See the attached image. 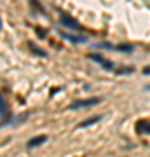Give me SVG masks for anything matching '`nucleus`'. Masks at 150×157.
<instances>
[{
	"instance_id": "obj_1",
	"label": "nucleus",
	"mask_w": 150,
	"mask_h": 157,
	"mask_svg": "<svg viewBox=\"0 0 150 157\" xmlns=\"http://www.w3.org/2000/svg\"><path fill=\"white\" fill-rule=\"evenodd\" d=\"M101 101L100 96H94V98H87V100H77L73 101V103H70V110H79V108H87V107H94V105H98Z\"/></svg>"
},
{
	"instance_id": "obj_2",
	"label": "nucleus",
	"mask_w": 150,
	"mask_h": 157,
	"mask_svg": "<svg viewBox=\"0 0 150 157\" xmlns=\"http://www.w3.org/2000/svg\"><path fill=\"white\" fill-rule=\"evenodd\" d=\"M60 23L61 25H65V26H68V28H73V30H80V26H79L77 21H73L70 16H67V14H61V17H60Z\"/></svg>"
},
{
	"instance_id": "obj_3",
	"label": "nucleus",
	"mask_w": 150,
	"mask_h": 157,
	"mask_svg": "<svg viewBox=\"0 0 150 157\" xmlns=\"http://www.w3.org/2000/svg\"><path fill=\"white\" fill-rule=\"evenodd\" d=\"M47 141V136L45 135H40V136H35V138H32V140L26 141V148H33V147H39L42 145V143H45Z\"/></svg>"
},
{
	"instance_id": "obj_4",
	"label": "nucleus",
	"mask_w": 150,
	"mask_h": 157,
	"mask_svg": "<svg viewBox=\"0 0 150 157\" xmlns=\"http://www.w3.org/2000/svg\"><path fill=\"white\" fill-rule=\"evenodd\" d=\"M89 58H91V59H94V61L98 63V65H101V67L106 68V70H112V68H113V65H112V63L108 61V59H103V58H101L100 54H89Z\"/></svg>"
},
{
	"instance_id": "obj_5",
	"label": "nucleus",
	"mask_w": 150,
	"mask_h": 157,
	"mask_svg": "<svg viewBox=\"0 0 150 157\" xmlns=\"http://www.w3.org/2000/svg\"><path fill=\"white\" fill-rule=\"evenodd\" d=\"M63 37V39H67V40H70V42H73V44H84V42H87V39L86 37H80V35H70V33H60Z\"/></svg>"
},
{
	"instance_id": "obj_6",
	"label": "nucleus",
	"mask_w": 150,
	"mask_h": 157,
	"mask_svg": "<svg viewBox=\"0 0 150 157\" xmlns=\"http://www.w3.org/2000/svg\"><path fill=\"white\" fill-rule=\"evenodd\" d=\"M136 131L138 133H148L150 135V122L148 121H138L136 122Z\"/></svg>"
},
{
	"instance_id": "obj_7",
	"label": "nucleus",
	"mask_w": 150,
	"mask_h": 157,
	"mask_svg": "<svg viewBox=\"0 0 150 157\" xmlns=\"http://www.w3.org/2000/svg\"><path fill=\"white\" fill-rule=\"evenodd\" d=\"M0 107H2V126L6 128L7 124V113H9V110H7V103H6V98L2 96V100H0Z\"/></svg>"
},
{
	"instance_id": "obj_8",
	"label": "nucleus",
	"mask_w": 150,
	"mask_h": 157,
	"mask_svg": "<svg viewBox=\"0 0 150 157\" xmlns=\"http://www.w3.org/2000/svg\"><path fill=\"white\" fill-rule=\"evenodd\" d=\"M101 121V115H94L93 119H87V121H84V122L79 124V128H87V126H93V124L100 122Z\"/></svg>"
},
{
	"instance_id": "obj_9",
	"label": "nucleus",
	"mask_w": 150,
	"mask_h": 157,
	"mask_svg": "<svg viewBox=\"0 0 150 157\" xmlns=\"http://www.w3.org/2000/svg\"><path fill=\"white\" fill-rule=\"evenodd\" d=\"M143 75H150V67H145L143 68Z\"/></svg>"
}]
</instances>
